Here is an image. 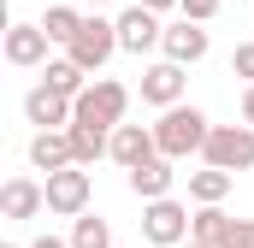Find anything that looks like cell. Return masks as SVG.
<instances>
[{
	"label": "cell",
	"instance_id": "6da1fadb",
	"mask_svg": "<svg viewBox=\"0 0 254 248\" xmlns=\"http://www.w3.org/2000/svg\"><path fill=\"white\" fill-rule=\"evenodd\" d=\"M207 113L201 107H160V124H154V142H160V154L166 160H190V154H201L207 148Z\"/></svg>",
	"mask_w": 254,
	"mask_h": 248
},
{
	"label": "cell",
	"instance_id": "83f0119b",
	"mask_svg": "<svg viewBox=\"0 0 254 248\" xmlns=\"http://www.w3.org/2000/svg\"><path fill=\"white\" fill-rule=\"evenodd\" d=\"M178 248H213V243H195V237H190V243H178Z\"/></svg>",
	"mask_w": 254,
	"mask_h": 248
},
{
	"label": "cell",
	"instance_id": "4fadbf2b",
	"mask_svg": "<svg viewBox=\"0 0 254 248\" xmlns=\"http://www.w3.org/2000/svg\"><path fill=\"white\" fill-rule=\"evenodd\" d=\"M154 154H160V142H154V124H119V130H113V160H119V166H142V160H154Z\"/></svg>",
	"mask_w": 254,
	"mask_h": 248
},
{
	"label": "cell",
	"instance_id": "cb8c5ba5",
	"mask_svg": "<svg viewBox=\"0 0 254 248\" xmlns=\"http://www.w3.org/2000/svg\"><path fill=\"white\" fill-rule=\"evenodd\" d=\"M178 6H184V18H195V24H207L219 12V0H178Z\"/></svg>",
	"mask_w": 254,
	"mask_h": 248
},
{
	"label": "cell",
	"instance_id": "8992f818",
	"mask_svg": "<svg viewBox=\"0 0 254 248\" xmlns=\"http://www.w3.org/2000/svg\"><path fill=\"white\" fill-rule=\"evenodd\" d=\"M89 172L83 166H60V172H48V213H60V219H77V213H89Z\"/></svg>",
	"mask_w": 254,
	"mask_h": 248
},
{
	"label": "cell",
	"instance_id": "8fae6325",
	"mask_svg": "<svg viewBox=\"0 0 254 248\" xmlns=\"http://www.w3.org/2000/svg\"><path fill=\"white\" fill-rule=\"evenodd\" d=\"M0 213H6L12 225H24V219L48 213V184H36V178H12V184L0 189Z\"/></svg>",
	"mask_w": 254,
	"mask_h": 248
},
{
	"label": "cell",
	"instance_id": "603a6c76",
	"mask_svg": "<svg viewBox=\"0 0 254 248\" xmlns=\"http://www.w3.org/2000/svg\"><path fill=\"white\" fill-rule=\"evenodd\" d=\"M231 77H243V83H254V42H243V48L231 54Z\"/></svg>",
	"mask_w": 254,
	"mask_h": 248
},
{
	"label": "cell",
	"instance_id": "484cf974",
	"mask_svg": "<svg viewBox=\"0 0 254 248\" xmlns=\"http://www.w3.org/2000/svg\"><path fill=\"white\" fill-rule=\"evenodd\" d=\"M30 248H71V243H60V237H36Z\"/></svg>",
	"mask_w": 254,
	"mask_h": 248
},
{
	"label": "cell",
	"instance_id": "44dd1931",
	"mask_svg": "<svg viewBox=\"0 0 254 248\" xmlns=\"http://www.w3.org/2000/svg\"><path fill=\"white\" fill-rule=\"evenodd\" d=\"M42 30H48V36H54L60 48H71V36L83 30V12H77V6H48V18H42Z\"/></svg>",
	"mask_w": 254,
	"mask_h": 248
},
{
	"label": "cell",
	"instance_id": "9a60e30c",
	"mask_svg": "<svg viewBox=\"0 0 254 248\" xmlns=\"http://www.w3.org/2000/svg\"><path fill=\"white\" fill-rule=\"evenodd\" d=\"M30 166H36V172L77 166V154H71V136H65V130H36V142H30Z\"/></svg>",
	"mask_w": 254,
	"mask_h": 248
},
{
	"label": "cell",
	"instance_id": "e0dca14e",
	"mask_svg": "<svg viewBox=\"0 0 254 248\" xmlns=\"http://www.w3.org/2000/svg\"><path fill=\"white\" fill-rule=\"evenodd\" d=\"M231 184H237V172H225V166H201V172H190V201H195V207L225 201V195H231Z\"/></svg>",
	"mask_w": 254,
	"mask_h": 248
},
{
	"label": "cell",
	"instance_id": "7402d4cb",
	"mask_svg": "<svg viewBox=\"0 0 254 248\" xmlns=\"http://www.w3.org/2000/svg\"><path fill=\"white\" fill-rule=\"evenodd\" d=\"M219 248H254V219H231L225 237H219Z\"/></svg>",
	"mask_w": 254,
	"mask_h": 248
},
{
	"label": "cell",
	"instance_id": "30bf717a",
	"mask_svg": "<svg viewBox=\"0 0 254 248\" xmlns=\"http://www.w3.org/2000/svg\"><path fill=\"white\" fill-rule=\"evenodd\" d=\"M184 89H190V77H184L178 60H160V65L142 71V101H148V107H178Z\"/></svg>",
	"mask_w": 254,
	"mask_h": 248
},
{
	"label": "cell",
	"instance_id": "52a82bcc",
	"mask_svg": "<svg viewBox=\"0 0 254 248\" xmlns=\"http://www.w3.org/2000/svg\"><path fill=\"white\" fill-rule=\"evenodd\" d=\"M113 24H119V48H125V54H148V48H160V36H166L160 12H154V6H142V0L125 6Z\"/></svg>",
	"mask_w": 254,
	"mask_h": 248
},
{
	"label": "cell",
	"instance_id": "d4e9b609",
	"mask_svg": "<svg viewBox=\"0 0 254 248\" xmlns=\"http://www.w3.org/2000/svg\"><path fill=\"white\" fill-rule=\"evenodd\" d=\"M243 119L254 124V83H249V89H243Z\"/></svg>",
	"mask_w": 254,
	"mask_h": 248
},
{
	"label": "cell",
	"instance_id": "4316f807",
	"mask_svg": "<svg viewBox=\"0 0 254 248\" xmlns=\"http://www.w3.org/2000/svg\"><path fill=\"white\" fill-rule=\"evenodd\" d=\"M142 6H154V12H166V6H178V0H142Z\"/></svg>",
	"mask_w": 254,
	"mask_h": 248
},
{
	"label": "cell",
	"instance_id": "f1b7e54d",
	"mask_svg": "<svg viewBox=\"0 0 254 248\" xmlns=\"http://www.w3.org/2000/svg\"><path fill=\"white\" fill-rule=\"evenodd\" d=\"M0 248H18V243H0Z\"/></svg>",
	"mask_w": 254,
	"mask_h": 248
},
{
	"label": "cell",
	"instance_id": "5b68a950",
	"mask_svg": "<svg viewBox=\"0 0 254 248\" xmlns=\"http://www.w3.org/2000/svg\"><path fill=\"white\" fill-rule=\"evenodd\" d=\"M65 54L83 65V71H101L113 54H125V48H119V24H107V18H83V30L71 36Z\"/></svg>",
	"mask_w": 254,
	"mask_h": 248
},
{
	"label": "cell",
	"instance_id": "d6986e66",
	"mask_svg": "<svg viewBox=\"0 0 254 248\" xmlns=\"http://www.w3.org/2000/svg\"><path fill=\"white\" fill-rule=\"evenodd\" d=\"M71 248H113V225L101 213H77L71 219Z\"/></svg>",
	"mask_w": 254,
	"mask_h": 248
},
{
	"label": "cell",
	"instance_id": "3957f363",
	"mask_svg": "<svg viewBox=\"0 0 254 248\" xmlns=\"http://www.w3.org/2000/svg\"><path fill=\"white\" fill-rule=\"evenodd\" d=\"M125 107H130V89L119 77H95V83L77 95V119L101 124V130H119V124H125Z\"/></svg>",
	"mask_w": 254,
	"mask_h": 248
},
{
	"label": "cell",
	"instance_id": "ffe728a7",
	"mask_svg": "<svg viewBox=\"0 0 254 248\" xmlns=\"http://www.w3.org/2000/svg\"><path fill=\"white\" fill-rule=\"evenodd\" d=\"M225 225H231V213H225L219 201H207L201 213H190V237H195V243H213V248H219V237H225Z\"/></svg>",
	"mask_w": 254,
	"mask_h": 248
},
{
	"label": "cell",
	"instance_id": "5bb4252c",
	"mask_svg": "<svg viewBox=\"0 0 254 248\" xmlns=\"http://www.w3.org/2000/svg\"><path fill=\"white\" fill-rule=\"evenodd\" d=\"M125 178H130V195H142V201H160V195H172V178H178V172H172V160H166V154H154V160L130 166Z\"/></svg>",
	"mask_w": 254,
	"mask_h": 248
},
{
	"label": "cell",
	"instance_id": "7c38bea8",
	"mask_svg": "<svg viewBox=\"0 0 254 248\" xmlns=\"http://www.w3.org/2000/svg\"><path fill=\"white\" fill-rule=\"evenodd\" d=\"M48 30L42 24H12L6 30V65H48Z\"/></svg>",
	"mask_w": 254,
	"mask_h": 248
},
{
	"label": "cell",
	"instance_id": "7a4b0ae2",
	"mask_svg": "<svg viewBox=\"0 0 254 248\" xmlns=\"http://www.w3.org/2000/svg\"><path fill=\"white\" fill-rule=\"evenodd\" d=\"M207 166H225V172H254V124H213L207 130V148H201Z\"/></svg>",
	"mask_w": 254,
	"mask_h": 248
},
{
	"label": "cell",
	"instance_id": "ac0fdd59",
	"mask_svg": "<svg viewBox=\"0 0 254 248\" xmlns=\"http://www.w3.org/2000/svg\"><path fill=\"white\" fill-rule=\"evenodd\" d=\"M42 83H48V89H60V95H71V101H77V95L89 89V71H83V65H77V60H71V54H65V60H48V77H42Z\"/></svg>",
	"mask_w": 254,
	"mask_h": 248
},
{
	"label": "cell",
	"instance_id": "277c9868",
	"mask_svg": "<svg viewBox=\"0 0 254 248\" xmlns=\"http://www.w3.org/2000/svg\"><path fill=\"white\" fill-rule=\"evenodd\" d=\"M142 237H148L154 248H178V243H190V213H184V201H172V195L148 201V207H142Z\"/></svg>",
	"mask_w": 254,
	"mask_h": 248
},
{
	"label": "cell",
	"instance_id": "ba28073f",
	"mask_svg": "<svg viewBox=\"0 0 254 248\" xmlns=\"http://www.w3.org/2000/svg\"><path fill=\"white\" fill-rule=\"evenodd\" d=\"M24 119L36 124V130H65V124L77 119V101L60 95V89H48V83H36V89L24 95Z\"/></svg>",
	"mask_w": 254,
	"mask_h": 248
},
{
	"label": "cell",
	"instance_id": "9c48e42d",
	"mask_svg": "<svg viewBox=\"0 0 254 248\" xmlns=\"http://www.w3.org/2000/svg\"><path fill=\"white\" fill-rule=\"evenodd\" d=\"M160 48H166V60H178V65H195V60H207L213 36H207V24H195V18H178V24H166Z\"/></svg>",
	"mask_w": 254,
	"mask_h": 248
},
{
	"label": "cell",
	"instance_id": "2e32d148",
	"mask_svg": "<svg viewBox=\"0 0 254 248\" xmlns=\"http://www.w3.org/2000/svg\"><path fill=\"white\" fill-rule=\"evenodd\" d=\"M65 136H71V154H77V166H95L101 154H113V130H101V124L71 119V124H65Z\"/></svg>",
	"mask_w": 254,
	"mask_h": 248
}]
</instances>
